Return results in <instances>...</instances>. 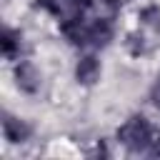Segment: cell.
I'll return each instance as SVG.
<instances>
[{"label":"cell","mask_w":160,"mask_h":160,"mask_svg":"<svg viewBox=\"0 0 160 160\" xmlns=\"http://www.w3.org/2000/svg\"><path fill=\"white\" fill-rule=\"evenodd\" d=\"M158 128L145 112H130L115 130V142L128 155H148Z\"/></svg>","instance_id":"obj_1"},{"label":"cell","mask_w":160,"mask_h":160,"mask_svg":"<svg viewBox=\"0 0 160 160\" xmlns=\"http://www.w3.org/2000/svg\"><path fill=\"white\" fill-rule=\"evenodd\" d=\"M10 78H12V85L20 95L25 98H38L45 88V72L42 68L30 60L28 55L18 58L15 62H10Z\"/></svg>","instance_id":"obj_2"},{"label":"cell","mask_w":160,"mask_h":160,"mask_svg":"<svg viewBox=\"0 0 160 160\" xmlns=\"http://www.w3.org/2000/svg\"><path fill=\"white\" fill-rule=\"evenodd\" d=\"M120 35V25H118V15L115 12H100V15H90L88 18V40H85V50H108L110 45H115Z\"/></svg>","instance_id":"obj_3"},{"label":"cell","mask_w":160,"mask_h":160,"mask_svg":"<svg viewBox=\"0 0 160 160\" xmlns=\"http://www.w3.org/2000/svg\"><path fill=\"white\" fill-rule=\"evenodd\" d=\"M102 72H105V65H102V58L98 50H78V55L72 60V80L78 88H82V90L95 88L102 80Z\"/></svg>","instance_id":"obj_4"},{"label":"cell","mask_w":160,"mask_h":160,"mask_svg":"<svg viewBox=\"0 0 160 160\" xmlns=\"http://www.w3.org/2000/svg\"><path fill=\"white\" fill-rule=\"evenodd\" d=\"M88 18L90 12H65L55 25H58V35L65 45H70L72 50H85V40H88Z\"/></svg>","instance_id":"obj_5"},{"label":"cell","mask_w":160,"mask_h":160,"mask_svg":"<svg viewBox=\"0 0 160 160\" xmlns=\"http://www.w3.org/2000/svg\"><path fill=\"white\" fill-rule=\"evenodd\" d=\"M0 125H2V138H5L8 145H28V142L35 140V125L18 112L2 110Z\"/></svg>","instance_id":"obj_6"},{"label":"cell","mask_w":160,"mask_h":160,"mask_svg":"<svg viewBox=\"0 0 160 160\" xmlns=\"http://www.w3.org/2000/svg\"><path fill=\"white\" fill-rule=\"evenodd\" d=\"M0 52H2V60L8 62H15L18 58L28 55V38H25V30L22 28H15L10 22L2 25L0 30Z\"/></svg>","instance_id":"obj_7"},{"label":"cell","mask_w":160,"mask_h":160,"mask_svg":"<svg viewBox=\"0 0 160 160\" xmlns=\"http://www.w3.org/2000/svg\"><path fill=\"white\" fill-rule=\"evenodd\" d=\"M122 50L132 58V60H145L152 52V35H148L145 30H140L138 25L132 30H128L122 35Z\"/></svg>","instance_id":"obj_8"},{"label":"cell","mask_w":160,"mask_h":160,"mask_svg":"<svg viewBox=\"0 0 160 160\" xmlns=\"http://www.w3.org/2000/svg\"><path fill=\"white\" fill-rule=\"evenodd\" d=\"M135 25L140 30H145L148 35L160 38V2H155V0L140 2L135 10Z\"/></svg>","instance_id":"obj_9"},{"label":"cell","mask_w":160,"mask_h":160,"mask_svg":"<svg viewBox=\"0 0 160 160\" xmlns=\"http://www.w3.org/2000/svg\"><path fill=\"white\" fill-rule=\"evenodd\" d=\"M30 5H32V10H38V12L48 15V18H50V20H55V22L65 15L62 0H30Z\"/></svg>","instance_id":"obj_10"},{"label":"cell","mask_w":160,"mask_h":160,"mask_svg":"<svg viewBox=\"0 0 160 160\" xmlns=\"http://www.w3.org/2000/svg\"><path fill=\"white\" fill-rule=\"evenodd\" d=\"M148 105L160 115V68L155 70V75H152V80H150V85H148Z\"/></svg>","instance_id":"obj_11"},{"label":"cell","mask_w":160,"mask_h":160,"mask_svg":"<svg viewBox=\"0 0 160 160\" xmlns=\"http://www.w3.org/2000/svg\"><path fill=\"white\" fill-rule=\"evenodd\" d=\"M98 5V0H62V8L65 12H92Z\"/></svg>","instance_id":"obj_12"},{"label":"cell","mask_w":160,"mask_h":160,"mask_svg":"<svg viewBox=\"0 0 160 160\" xmlns=\"http://www.w3.org/2000/svg\"><path fill=\"white\" fill-rule=\"evenodd\" d=\"M135 0H98V5L102 8V10H108V12H115V15H120L125 8H130Z\"/></svg>","instance_id":"obj_13"},{"label":"cell","mask_w":160,"mask_h":160,"mask_svg":"<svg viewBox=\"0 0 160 160\" xmlns=\"http://www.w3.org/2000/svg\"><path fill=\"white\" fill-rule=\"evenodd\" d=\"M88 155H90V158H110V155H112V150L105 145V140H98V142H95V148H92Z\"/></svg>","instance_id":"obj_14"},{"label":"cell","mask_w":160,"mask_h":160,"mask_svg":"<svg viewBox=\"0 0 160 160\" xmlns=\"http://www.w3.org/2000/svg\"><path fill=\"white\" fill-rule=\"evenodd\" d=\"M148 158H160V130L155 132V140H152V145L148 150Z\"/></svg>","instance_id":"obj_15"}]
</instances>
